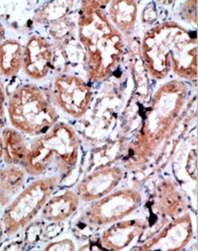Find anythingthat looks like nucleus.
<instances>
[{"instance_id":"obj_1","label":"nucleus","mask_w":198,"mask_h":251,"mask_svg":"<svg viewBox=\"0 0 198 251\" xmlns=\"http://www.w3.org/2000/svg\"><path fill=\"white\" fill-rule=\"evenodd\" d=\"M141 51L145 66L155 80H164L171 71L181 80L198 79L197 38L175 21L162 22L148 30Z\"/></svg>"},{"instance_id":"obj_2","label":"nucleus","mask_w":198,"mask_h":251,"mask_svg":"<svg viewBox=\"0 0 198 251\" xmlns=\"http://www.w3.org/2000/svg\"><path fill=\"white\" fill-rule=\"evenodd\" d=\"M110 1H83L78 15V37L86 51L87 77L101 82L118 68L124 54L123 35L107 14Z\"/></svg>"},{"instance_id":"obj_3","label":"nucleus","mask_w":198,"mask_h":251,"mask_svg":"<svg viewBox=\"0 0 198 251\" xmlns=\"http://www.w3.org/2000/svg\"><path fill=\"white\" fill-rule=\"evenodd\" d=\"M188 97V85L181 80L169 81L156 90L143 124L129 149L127 167H141L152 159L175 128Z\"/></svg>"},{"instance_id":"obj_4","label":"nucleus","mask_w":198,"mask_h":251,"mask_svg":"<svg viewBox=\"0 0 198 251\" xmlns=\"http://www.w3.org/2000/svg\"><path fill=\"white\" fill-rule=\"evenodd\" d=\"M80 153L79 134L72 126L59 121L30 142L24 170L33 177L59 175L64 178L77 168Z\"/></svg>"},{"instance_id":"obj_5","label":"nucleus","mask_w":198,"mask_h":251,"mask_svg":"<svg viewBox=\"0 0 198 251\" xmlns=\"http://www.w3.org/2000/svg\"><path fill=\"white\" fill-rule=\"evenodd\" d=\"M10 123L29 136H39L59 122V113L43 89L34 84L18 85L8 97Z\"/></svg>"},{"instance_id":"obj_6","label":"nucleus","mask_w":198,"mask_h":251,"mask_svg":"<svg viewBox=\"0 0 198 251\" xmlns=\"http://www.w3.org/2000/svg\"><path fill=\"white\" fill-rule=\"evenodd\" d=\"M63 177L59 175L42 176L29 183L8 204L2 214L4 234L15 236L25 229L39 215L47 201L61 185Z\"/></svg>"},{"instance_id":"obj_7","label":"nucleus","mask_w":198,"mask_h":251,"mask_svg":"<svg viewBox=\"0 0 198 251\" xmlns=\"http://www.w3.org/2000/svg\"><path fill=\"white\" fill-rule=\"evenodd\" d=\"M51 103L74 119L86 115L92 104V86L77 75L60 74L56 76L45 93Z\"/></svg>"},{"instance_id":"obj_8","label":"nucleus","mask_w":198,"mask_h":251,"mask_svg":"<svg viewBox=\"0 0 198 251\" xmlns=\"http://www.w3.org/2000/svg\"><path fill=\"white\" fill-rule=\"evenodd\" d=\"M141 202L142 195L137 189L113 191L93 201L86 211L84 220L92 227H104L130 216Z\"/></svg>"},{"instance_id":"obj_9","label":"nucleus","mask_w":198,"mask_h":251,"mask_svg":"<svg viewBox=\"0 0 198 251\" xmlns=\"http://www.w3.org/2000/svg\"><path fill=\"white\" fill-rule=\"evenodd\" d=\"M194 232V222L191 215L184 213L146 241L141 247V251H182L193 239Z\"/></svg>"},{"instance_id":"obj_10","label":"nucleus","mask_w":198,"mask_h":251,"mask_svg":"<svg viewBox=\"0 0 198 251\" xmlns=\"http://www.w3.org/2000/svg\"><path fill=\"white\" fill-rule=\"evenodd\" d=\"M54 63V49L45 37L32 35L24 46L22 69L26 76L41 81L49 74Z\"/></svg>"},{"instance_id":"obj_11","label":"nucleus","mask_w":198,"mask_h":251,"mask_svg":"<svg viewBox=\"0 0 198 251\" xmlns=\"http://www.w3.org/2000/svg\"><path fill=\"white\" fill-rule=\"evenodd\" d=\"M123 177L124 172L118 166L100 168L79 182L75 192L81 201L93 202L113 192Z\"/></svg>"},{"instance_id":"obj_12","label":"nucleus","mask_w":198,"mask_h":251,"mask_svg":"<svg viewBox=\"0 0 198 251\" xmlns=\"http://www.w3.org/2000/svg\"><path fill=\"white\" fill-rule=\"evenodd\" d=\"M146 225L142 220H121L103 231L100 237L102 248L108 251H124L145 231Z\"/></svg>"},{"instance_id":"obj_13","label":"nucleus","mask_w":198,"mask_h":251,"mask_svg":"<svg viewBox=\"0 0 198 251\" xmlns=\"http://www.w3.org/2000/svg\"><path fill=\"white\" fill-rule=\"evenodd\" d=\"M154 205L155 211L172 220L186 213L187 208L182 193L172 180H163L156 185Z\"/></svg>"},{"instance_id":"obj_14","label":"nucleus","mask_w":198,"mask_h":251,"mask_svg":"<svg viewBox=\"0 0 198 251\" xmlns=\"http://www.w3.org/2000/svg\"><path fill=\"white\" fill-rule=\"evenodd\" d=\"M81 200L73 190H64L54 194L44 204L42 218L51 223H63L79 209Z\"/></svg>"},{"instance_id":"obj_15","label":"nucleus","mask_w":198,"mask_h":251,"mask_svg":"<svg viewBox=\"0 0 198 251\" xmlns=\"http://www.w3.org/2000/svg\"><path fill=\"white\" fill-rule=\"evenodd\" d=\"M3 141V161L5 164L24 168L29 146L24 134L15 127H4L1 133Z\"/></svg>"},{"instance_id":"obj_16","label":"nucleus","mask_w":198,"mask_h":251,"mask_svg":"<svg viewBox=\"0 0 198 251\" xmlns=\"http://www.w3.org/2000/svg\"><path fill=\"white\" fill-rule=\"evenodd\" d=\"M107 14L110 22L122 35L130 36L137 22L138 4L131 0L111 1Z\"/></svg>"},{"instance_id":"obj_17","label":"nucleus","mask_w":198,"mask_h":251,"mask_svg":"<svg viewBox=\"0 0 198 251\" xmlns=\"http://www.w3.org/2000/svg\"><path fill=\"white\" fill-rule=\"evenodd\" d=\"M27 173L24 168L5 164L0 166V205H8L24 188Z\"/></svg>"},{"instance_id":"obj_18","label":"nucleus","mask_w":198,"mask_h":251,"mask_svg":"<svg viewBox=\"0 0 198 251\" xmlns=\"http://www.w3.org/2000/svg\"><path fill=\"white\" fill-rule=\"evenodd\" d=\"M24 46L17 40H4L0 43V76L11 78L22 69Z\"/></svg>"},{"instance_id":"obj_19","label":"nucleus","mask_w":198,"mask_h":251,"mask_svg":"<svg viewBox=\"0 0 198 251\" xmlns=\"http://www.w3.org/2000/svg\"><path fill=\"white\" fill-rule=\"evenodd\" d=\"M76 245L71 239H63V240H58L54 242H50L44 247V251H76Z\"/></svg>"},{"instance_id":"obj_20","label":"nucleus","mask_w":198,"mask_h":251,"mask_svg":"<svg viewBox=\"0 0 198 251\" xmlns=\"http://www.w3.org/2000/svg\"><path fill=\"white\" fill-rule=\"evenodd\" d=\"M183 20L189 22L198 21V1H187L184 4V9L182 11Z\"/></svg>"},{"instance_id":"obj_21","label":"nucleus","mask_w":198,"mask_h":251,"mask_svg":"<svg viewBox=\"0 0 198 251\" xmlns=\"http://www.w3.org/2000/svg\"><path fill=\"white\" fill-rule=\"evenodd\" d=\"M6 91L0 79V129L4 128L6 123Z\"/></svg>"},{"instance_id":"obj_22","label":"nucleus","mask_w":198,"mask_h":251,"mask_svg":"<svg viewBox=\"0 0 198 251\" xmlns=\"http://www.w3.org/2000/svg\"><path fill=\"white\" fill-rule=\"evenodd\" d=\"M4 37H5V29L3 24L0 22V43L4 41Z\"/></svg>"},{"instance_id":"obj_23","label":"nucleus","mask_w":198,"mask_h":251,"mask_svg":"<svg viewBox=\"0 0 198 251\" xmlns=\"http://www.w3.org/2000/svg\"><path fill=\"white\" fill-rule=\"evenodd\" d=\"M3 236H4V226H3V224L2 222L0 221V244L3 240Z\"/></svg>"},{"instance_id":"obj_24","label":"nucleus","mask_w":198,"mask_h":251,"mask_svg":"<svg viewBox=\"0 0 198 251\" xmlns=\"http://www.w3.org/2000/svg\"><path fill=\"white\" fill-rule=\"evenodd\" d=\"M3 158V141H2V137L0 135V160Z\"/></svg>"}]
</instances>
